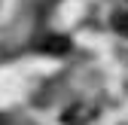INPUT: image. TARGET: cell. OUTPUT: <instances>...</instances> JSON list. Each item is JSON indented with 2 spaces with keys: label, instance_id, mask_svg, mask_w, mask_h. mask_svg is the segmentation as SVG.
Returning <instances> with one entry per match:
<instances>
[{
  "label": "cell",
  "instance_id": "obj_1",
  "mask_svg": "<svg viewBox=\"0 0 128 125\" xmlns=\"http://www.w3.org/2000/svg\"><path fill=\"white\" fill-rule=\"evenodd\" d=\"M40 49L43 52H52V55H64V52L70 49V40L67 37H58V34H49V37L40 40Z\"/></svg>",
  "mask_w": 128,
  "mask_h": 125
},
{
  "label": "cell",
  "instance_id": "obj_2",
  "mask_svg": "<svg viewBox=\"0 0 128 125\" xmlns=\"http://www.w3.org/2000/svg\"><path fill=\"white\" fill-rule=\"evenodd\" d=\"M88 119H92V113H76V107H70V113H64V122L67 125H82Z\"/></svg>",
  "mask_w": 128,
  "mask_h": 125
},
{
  "label": "cell",
  "instance_id": "obj_3",
  "mask_svg": "<svg viewBox=\"0 0 128 125\" xmlns=\"http://www.w3.org/2000/svg\"><path fill=\"white\" fill-rule=\"evenodd\" d=\"M113 30L122 37H128V12H116L113 15Z\"/></svg>",
  "mask_w": 128,
  "mask_h": 125
}]
</instances>
